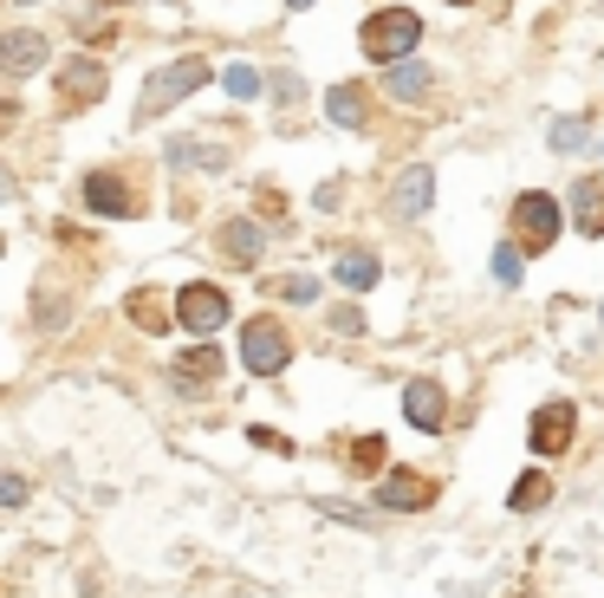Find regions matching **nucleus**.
<instances>
[{
	"mask_svg": "<svg viewBox=\"0 0 604 598\" xmlns=\"http://www.w3.org/2000/svg\"><path fill=\"white\" fill-rule=\"evenodd\" d=\"M221 85H228V91H234V98H261V73H254V66H248V59H234V66H228V73H221Z\"/></svg>",
	"mask_w": 604,
	"mask_h": 598,
	"instance_id": "bb28decb",
	"label": "nucleus"
},
{
	"mask_svg": "<svg viewBox=\"0 0 604 598\" xmlns=\"http://www.w3.org/2000/svg\"><path fill=\"white\" fill-rule=\"evenodd\" d=\"M299 98H306V85H299V73H273V104H279V111H293Z\"/></svg>",
	"mask_w": 604,
	"mask_h": 598,
	"instance_id": "c85d7f7f",
	"label": "nucleus"
},
{
	"mask_svg": "<svg viewBox=\"0 0 604 598\" xmlns=\"http://www.w3.org/2000/svg\"><path fill=\"white\" fill-rule=\"evenodd\" d=\"M598 319H604V306H598Z\"/></svg>",
	"mask_w": 604,
	"mask_h": 598,
	"instance_id": "4c0bfd02",
	"label": "nucleus"
},
{
	"mask_svg": "<svg viewBox=\"0 0 604 598\" xmlns=\"http://www.w3.org/2000/svg\"><path fill=\"white\" fill-rule=\"evenodd\" d=\"M572 436H579V410H572L565 397L539 403L534 423H527V449H534V455H546V462H552V455H565V449H572Z\"/></svg>",
	"mask_w": 604,
	"mask_h": 598,
	"instance_id": "6e6552de",
	"label": "nucleus"
},
{
	"mask_svg": "<svg viewBox=\"0 0 604 598\" xmlns=\"http://www.w3.org/2000/svg\"><path fill=\"white\" fill-rule=\"evenodd\" d=\"M598 7H604V0H598Z\"/></svg>",
	"mask_w": 604,
	"mask_h": 598,
	"instance_id": "58836bf2",
	"label": "nucleus"
},
{
	"mask_svg": "<svg viewBox=\"0 0 604 598\" xmlns=\"http://www.w3.org/2000/svg\"><path fill=\"white\" fill-rule=\"evenodd\" d=\"M26 501H33V481L13 475V468H0V508H26Z\"/></svg>",
	"mask_w": 604,
	"mask_h": 598,
	"instance_id": "cd10ccee",
	"label": "nucleus"
},
{
	"mask_svg": "<svg viewBox=\"0 0 604 598\" xmlns=\"http://www.w3.org/2000/svg\"><path fill=\"white\" fill-rule=\"evenodd\" d=\"M286 7H312V0H286Z\"/></svg>",
	"mask_w": 604,
	"mask_h": 598,
	"instance_id": "f704fd0d",
	"label": "nucleus"
},
{
	"mask_svg": "<svg viewBox=\"0 0 604 598\" xmlns=\"http://www.w3.org/2000/svg\"><path fill=\"white\" fill-rule=\"evenodd\" d=\"M520 267H527V247H520V241H501V247H494V280H501V287H520Z\"/></svg>",
	"mask_w": 604,
	"mask_h": 598,
	"instance_id": "5701e85b",
	"label": "nucleus"
},
{
	"mask_svg": "<svg viewBox=\"0 0 604 598\" xmlns=\"http://www.w3.org/2000/svg\"><path fill=\"white\" fill-rule=\"evenodd\" d=\"M403 417H409V430H422V436H442V423H449V390H442L436 377H416V384H403Z\"/></svg>",
	"mask_w": 604,
	"mask_h": 598,
	"instance_id": "1a4fd4ad",
	"label": "nucleus"
},
{
	"mask_svg": "<svg viewBox=\"0 0 604 598\" xmlns=\"http://www.w3.org/2000/svg\"><path fill=\"white\" fill-rule=\"evenodd\" d=\"M228 156H234L228 144H196V137H169L163 144V163L169 169H208L215 176V169H228Z\"/></svg>",
	"mask_w": 604,
	"mask_h": 598,
	"instance_id": "f3484780",
	"label": "nucleus"
},
{
	"mask_svg": "<svg viewBox=\"0 0 604 598\" xmlns=\"http://www.w3.org/2000/svg\"><path fill=\"white\" fill-rule=\"evenodd\" d=\"M85 209H91V215H111V222H131L143 202L124 189V176H111V169H91V176H85Z\"/></svg>",
	"mask_w": 604,
	"mask_h": 598,
	"instance_id": "9b49d317",
	"label": "nucleus"
},
{
	"mask_svg": "<svg viewBox=\"0 0 604 598\" xmlns=\"http://www.w3.org/2000/svg\"><path fill=\"white\" fill-rule=\"evenodd\" d=\"M215 254H221L228 267H261V254H267V228L254 222V215H234V222H221V234H215Z\"/></svg>",
	"mask_w": 604,
	"mask_h": 598,
	"instance_id": "9d476101",
	"label": "nucleus"
},
{
	"mask_svg": "<svg viewBox=\"0 0 604 598\" xmlns=\"http://www.w3.org/2000/svg\"><path fill=\"white\" fill-rule=\"evenodd\" d=\"M131 312H136V325H150V332H163V306H156V299H150V294H136V299H131Z\"/></svg>",
	"mask_w": 604,
	"mask_h": 598,
	"instance_id": "c756f323",
	"label": "nucleus"
},
{
	"mask_svg": "<svg viewBox=\"0 0 604 598\" xmlns=\"http://www.w3.org/2000/svg\"><path fill=\"white\" fill-rule=\"evenodd\" d=\"M572 209H579V228L585 234H604V182H579L572 189Z\"/></svg>",
	"mask_w": 604,
	"mask_h": 598,
	"instance_id": "412c9836",
	"label": "nucleus"
},
{
	"mask_svg": "<svg viewBox=\"0 0 604 598\" xmlns=\"http://www.w3.org/2000/svg\"><path fill=\"white\" fill-rule=\"evenodd\" d=\"M208 59H169V66H156L150 85H143V98H136V118L150 124V118H163V111H176L183 98H196L201 85H208Z\"/></svg>",
	"mask_w": 604,
	"mask_h": 598,
	"instance_id": "f03ea898",
	"label": "nucleus"
},
{
	"mask_svg": "<svg viewBox=\"0 0 604 598\" xmlns=\"http://www.w3.org/2000/svg\"><path fill=\"white\" fill-rule=\"evenodd\" d=\"M254 209H261L267 222H286V196H279V189H261V196H254Z\"/></svg>",
	"mask_w": 604,
	"mask_h": 598,
	"instance_id": "7c9ffc66",
	"label": "nucleus"
},
{
	"mask_svg": "<svg viewBox=\"0 0 604 598\" xmlns=\"http://www.w3.org/2000/svg\"><path fill=\"white\" fill-rule=\"evenodd\" d=\"M377 280H384V267H377L371 247H338L332 254V287H344V294H371Z\"/></svg>",
	"mask_w": 604,
	"mask_h": 598,
	"instance_id": "ddd939ff",
	"label": "nucleus"
},
{
	"mask_svg": "<svg viewBox=\"0 0 604 598\" xmlns=\"http://www.w3.org/2000/svg\"><path fill=\"white\" fill-rule=\"evenodd\" d=\"M248 443L273 449V455H293V443H286V436H279V430H248Z\"/></svg>",
	"mask_w": 604,
	"mask_h": 598,
	"instance_id": "2f4dec72",
	"label": "nucleus"
},
{
	"mask_svg": "<svg viewBox=\"0 0 604 598\" xmlns=\"http://www.w3.org/2000/svg\"><path fill=\"white\" fill-rule=\"evenodd\" d=\"M449 7H469V0H449Z\"/></svg>",
	"mask_w": 604,
	"mask_h": 598,
	"instance_id": "c9c22d12",
	"label": "nucleus"
},
{
	"mask_svg": "<svg viewBox=\"0 0 604 598\" xmlns=\"http://www.w3.org/2000/svg\"><path fill=\"white\" fill-rule=\"evenodd\" d=\"M40 66H46V33H40V26H13V33L0 40V73L33 78Z\"/></svg>",
	"mask_w": 604,
	"mask_h": 598,
	"instance_id": "f8f14e48",
	"label": "nucleus"
},
{
	"mask_svg": "<svg viewBox=\"0 0 604 598\" xmlns=\"http://www.w3.org/2000/svg\"><path fill=\"white\" fill-rule=\"evenodd\" d=\"M176 325L189 339H215L228 325V287H208V280H189L176 287Z\"/></svg>",
	"mask_w": 604,
	"mask_h": 598,
	"instance_id": "39448f33",
	"label": "nucleus"
},
{
	"mask_svg": "<svg viewBox=\"0 0 604 598\" xmlns=\"http://www.w3.org/2000/svg\"><path fill=\"white\" fill-rule=\"evenodd\" d=\"M72 306H78V299H72V287H59V280H40V287H33V325H40V332H59V325L72 319Z\"/></svg>",
	"mask_w": 604,
	"mask_h": 598,
	"instance_id": "6ab92c4d",
	"label": "nucleus"
},
{
	"mask_svg": "<svg viewBox=\"0 0 604 598\" xmlns=\"http://www.w3.org/2000/svg\"><path fill=\"white\" fill-rule=\"evenodd\" d=\"M371 501L384 514H422V508H436V481L416 475V468H384L377 488H371Z\"/></svg>",
	"mask_w": 604,
	"mask_h": 598,
	"instance_id": "0eeeda50",
	"label": "nucleus"
},
{
	"mask_svg": "<svg viewBox=\"0 0 604 598\" xmlns=\"http://www.w3.org/2000/svg\"><path fill=\"white\" fill-rule=\"evenodd\" d=\"M273 294L286 299V306H319V280H312V274H279Z\"/></svg>",
	"mask_w": 604,
	"mask_h": 598,
	"instance_id": "b1692460",
	"label": "nucleus"
},
{
	"mask_svg": "<svg viewBox=\"0 0 604 598\" xmlns=\"http://www.w3.org/2000/svg\"><path fill=\"white\" fill-rule=\"evenodd\" d=\"M384 91H391L397 104H429V98H436V73L416 66V59H397V66H384Z\"/></svg>",
	"mask_w": 604,
	"mask_h": 598,
	"instance_id": "2eb2a0df",
	"label": "nucleus"
},
{
	"mask_svg": "<svg viewBox=\"0 0 604 598\" xmlns=\"http://www.w3.org/2000/svg\"><path fill=\"white\" fill-rule=\"evenodd\" d=\"M241 365L254 377H279L293 365V332H286L279 319H248V332H241Z\"/></svg>",
	"mask_w": 604,
	"mask_h": 598,
	"instance_id": "20e7f679",
	"label": "nucleus"
},
{
	"mask_svg": "<svg viewBox=\"0 0 604 598\" xmlns=\"http://www.w3.org/2000/svg\"><path fill=\"white\" fill-rule=\"evenodd\" d=\"M351 468H358V475H384V468H391V462H384V436H358V443H351Z\"/></svg>",
	"mask_w": 604,
	"mask_h": 598,
	"instance_id": "393cba45",
	"label": "nucleus"
},
{
	"mask_svg": "<svg viewBox=\"0 0 604 598\" xmlns=\"http://www.w3.org/2000/svg\"><path fill=\"white\" fill-rule=\"evenodd\" d=\"M20 7H33V0H20Z\"/></svg>",
	"mask_w": 604,
	"mask_h": 598,
	"instance_id": "e433bc0d",
	"label": "nucleus"
},
{
	"mask_svg": "<svg viewBox=\"0 0 604 598\" xmlns=\"http://www.w3.org/2000/svg\"><path fill=\"white\" fill-rule=\"evenodd\" d=\"M546 144L559 150V156H579V150L592 144V124H585V118H559V124L546 131Z\"/></svg>",
	"mask_w": 604,
	"mask_h": 598,
	"instance_id": "4be33fe9",
	"label": "nucleus"
},
{
	"mask_svg": "<svg viewBox=\"0 0 604 598\" xmlns=\"http://www.w3.org/2000/svg\"><path fill=\"white\" fill-rule=\"evenodd\" d=\"M13 196H20V176H13V169L0 163V202H13Z\"/></svg>",
	"mask_w": 604,
	"mask_h": 598,
	"instance_id": "72a5a7b5",
	"label": "nucleus"
},
{
	"mask_svg": "<svg viewBox=\"0 0 604 598\" xmlns=\"http://www.w3.org/2000/svg\"><path fill=\"white\" fill-rule=\"evenodd\" d=\"M326 118H332L338 131H364V124H371V91H364L358 78L332 85V91H326Z\"/></svg>",
	"mask_w": 604,
	"mask_h": 598,
	"instance_id": "4468645a",
	"label": "nucleus"
},
{
	"mask_svg": "<svg viewBox=\"0 0 604 598\" xmlns=\"http://www.w3.org/2000/svg\"><path fill=\"white\" fill-rule=\"evenodd\" d=\"M326 325H332V339H364V312L351 299H338L332 312H326Z\"/></svg>",
	"mask_w": 604,
	"mask_h": 598,
	"instance_id": "a878e982",
	"label": "nucleus"
},
{
	"mask_svg": "<svg viewBox=\"0 0 604 598\" xmlns=\"http://www.w3.org/2000/svg\"><path fill=\"white\" fill-rule=\"evenodd\" d=\"M358 46H364V59L397 66V59H409V53L422 46V20H416L409 7H377V13L358 26Z\"/></svg>",
	"mask_w": 604,
	"mask_h": 598,
	"instance_id": "f257e3e1",
	"label": "nucleus"
},
{
	"mask_svg": "<svg viewBox=\"0 0 604 598\" xmlns=\"http://www.w3.org/2000/svg\"><path fill=\"white\" fill-rule=\"evenodd\" d=\"M312 202H319V209H326V215H332L338 202H344V189H338V182H319V196H312Z\"/></svg>",
	"mask_w": 604,
	"mask_h": 598,
	"instance_id": "473e14b6",
	"label": "nucleus"
},
{
	"mask_svg": "<svg viewBox=\"0 0 604 598\" xmlns=\"http://www.w3.org/2000/svg\"><path fill=\"white\" fill-rule=\"evenodd\" d=\"M559 228H565L559 196H546V189L514 196V234H520V247H527V254H546V247L559 241Z\"/></svg>",
	"mask_w": 604,
	"mask_h": 598,
	"instance_id": "7ed1b4c3",
	"label": "nucleus"
},
{
	"mask_svg": "<svg viewBox=\"0 0 604 598\" xmlns=\"http://www.w3.org/2000/svg\"><path fill=\"white\" fill-rule=\"evenodd\" d=\"M59 98L78 104V111L98 104V98H105V66H98V59H72L66 73H59Z\"/></svg>",
	"mask_w": 604,
	"mask_h": 598,
	"instance_id": "a211bd4d",
	"label": "nucleus"
},
{
	"mask_svg": "<svg viewBox=\"0 0 604 598\" xmlns=\"http://www.w3.org/2000/svg\"><path fill=\"white\" fill-rule=\"evenodd\" d=\"M546 501H552V481H546L539 468H534V475H520V481L507 488V508H514V514H539Z\"/></svg>",
	"mask_w": 604,
	"mask_h": 598,
	"instance_id": "aec40b11",
	"label": "nucleus"
},
{
	"mask_svg": "<svg viewBox=\"0 0 604 598\" xmlns=\"http://www.w3.org/2000/svg\"><path fill=\"white\" fill-rule=\"evenodd\" d=\"M429 209H436V169L429 163H409L397 182L384 189V215L391 222H422Z\"/></svg>",
	"mask_w": 604,
	"mask_h": 598,
	"instance_id": "423d86ee",
	"label": "nucleus"
},
{
	"mask_svg": "<svg viewBox=\"0 0 604 598\" xmlns=\"http://www.w3.org/2000/svg\"><path fill=\"white\" fill-rule=\"evenodd\" d=\"M215 372H221V352H215V345H196V352H183V358H176V372H169V384H176L183 397H208V384H215Z\"/></svg>",
	"mask_w": 604,
	"mask_h": 598,
	"instance_id": "dca6fc26",
	"label": "nucleus"
}]
</instances>
